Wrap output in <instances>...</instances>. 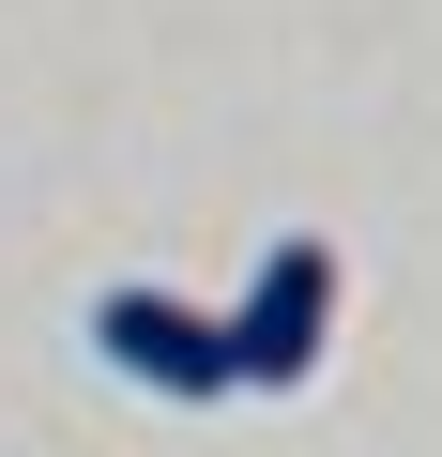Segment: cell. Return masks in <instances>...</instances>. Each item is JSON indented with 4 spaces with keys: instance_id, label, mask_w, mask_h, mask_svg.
Here are the masks:
<instances>
[{
    "instance_id": "obj_2",
    "label": "cell",
    "mask_w": 442,
    "mask_h": 457,
    "mask_svg": "<svg viewBox=\"0 0 442 457\" xmlns=\"http://www.w3.org/2000/svg\"><path fill=\"white\" fill-rule=\"evenodd\" d=\"M92 351L122 381H153V396H229V336H213V305H183V290H107Z\"/></svg>"
},
{
    "instance_id": "obj_1",
    "label": "cell",
    "mask_w": 442,
    "mask_h": 457,
    "mask_svg": "<svg viewBox=\"0 0 442 457\" xmlns=\"http://www.w3.org/2000/svg\"><path fill=\"white\" fill-rule=\"evenodd\" d=\"M229 336V396H290L321 351H336V245L321 228H290V245H260V275H245V305L213 320Z\"/></svg>"
}]
</instances>
